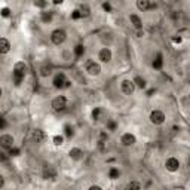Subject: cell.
Returning a JSON list of instances; mask_svg holds the SVG:
<instances>
[{
	"instance_id": "6da1fadb",
	"label": "cell",
	"mask_w": 190,
	"mask_h": 190,
	"mask_svg": "<svg viewBox=\"0 0 190 190\" xmlns=\"http://www.w3.org/2000/svg\"><path fill=\"white\" fill-rule=\"evenodd\" d=\"M25 71H27V66H25V62H16L14 67V82L16 86H20L21 83H22V80H24V76H25Z\"/></svg>"
},
{
	"instance_id": "7a4b0ae2",
	"label": "cell",
	"mask_w": 190,
	"mask_h": 190,
	"mask_svg": "<svg viewBox=\"0 0 190 190\" xmlns=\"http://www.w3.org/2000/svg\"><path fill=\"white\" fill-rule=\"evenodd\" d=\"M66 39H67V33H66L64 30H61V28L54 30L52 34H51V40H52L54 45H61V43L66 42Z\"/></svg>"
},
{
	"instance_id": "3957f363",
	"label": "cell",
	"mask_w": 190,
	"mask_h": 190,
	"mask_svg": "<svg viewBox=\"0 0 190 190\" xmlns=\"http://www.w3.org/2000/svg\"><path fill=\"white\" fill-rule=\"evenodd\" d=\"M52 107H54V110H57V111H62V110H66L67 109V98H66V97H62V95L54 98V101H52Z\"/></svg>"
},
{
	"instance_id": "277c9868",
	"label": "cell",
	"mask_w": 190,
	"mask_h": 190,
	"mask_svg": "<svg viewBox=\"0 0 190 190\" xmlns=\"http://www.w3.org/2000/svg\"><path fill=\"white\" fill-rule=\"evenodd\" d=\"M150 122L153 123V125H162L165 122V115H163V111L161 110H153L152 113H150Z\"/></svg>"
},
{
	"instance_id": "5b68a950",
	"label": "cell",
	"mask_w": 190,
	"mask_h": 190,
	"mask_svg": "<svg viewBox=\"0 0 190 190\" xmlns=\"http://www.w3.org/2000/svg\"><path fill=\"white\" fill-rule=\"evenodd\" d=\"M86 71H88L89 76H98L101 73V66H100L98 62L89 60V61L86 62Z\"/></svg>"
},
{
	"instance_id": "8992f818",
	"label": "cell",
	"mask_w": 190,
	"mask_h": 190,
	"mask_svg": "<svg viewBox=\"0 0 190 190\" xmlns=\"http://www.w3.org/2000/svg\"><path fill=\"white\" fill-rule=\"evenodd\" d=\"M120 89H122V92L125 95H132L134 94V91H135V85H134V82L132 80H123L120 83Z\"/></svg>"
},
{
	"instance_id": "52a82bcc",
	"label": "cell",
	"mask_w": 190,
	"mask_h": 190,
	"mask_svg": "<svg viewBox=\"0 0 190 190\" xmlns=\"http://www.w3.org/2000/svg\"><path fill=\"white\" fill-rule=\"evenodd\" d=\"M165 168L170 171V172H175L180 170V161L175 157H168L166 162H165Z\"/></svg>"
},
{
	"instance_id": "ba28073f",
	"label": "cell",
	"mask_w": 190,
	"mask_h": 190,
	"mask_svg": "<svg viewBox=\"0 0 190 190\" xmlns=\"http://www.w3.org/2000/svg\"><path fill=\"white\" fill-rule=\"evenodd\" d=\"M14 137L12 135H9V134H5V135H0V146L3 147V149H11L12 146H14Z\"/></svg>"
},
{
	"instance_id": "9c48e42d",
	"label": "cell",
	"mask_w": 190,
	"mask_h": 190,
	"mask_svg": "<svg viewBox=\"0 0 190 190\" xmlns=\"http://www.w3.org/2000/svg\"><path fill=\"white\" fill-rule=\"evenodd\" d=\"M137 141L135 135H132L131 132H126V134H123L122 137H120V142H122L123 146H126V147H129V146H134Z\"/></svg>"
},
{
	"instance_id": "30bf717a",
	"label": "cell",
	"mask_w": 190,
	"mask_h": 190,
	"mask_svg": "<svg viewBox=\"0 0 190 190\" xmlns=\"http://www.w3.org/2000/svg\"><path fill=\"white\" fill-rule=\"evenodd\" d=\"M66 82H67V79H66V75H64V73H58V75L54 77V82H52V83H54V86L57 89H61V88H64Z\"/></svg>"
},
{
	"instance_id": "8fae6325",
	"label": "cell",
	"mask_w": 190,
	"mask_h": 190,
	"mask_svg": "<svg viewBox=\"0 0 190 190\" xmlns=\"http://www.w3.org/2000/svg\"><path fill=\"white\" fill-rule=\"evenodd\" d=\"M55 177H57V171H55L51 165H45V166H43V178H46V180H54Z\"/></svg>"
},
{
	"instance_id": "7c38bea8",
	"label": "cell",
	"mask_w": 190,
	"mask_h": 190,
	"mask_svg": "<svg viewBox=\"0 0 190 190\" xmlns=\"http://www.w3.org/2000/svg\"><path fill=\"white\" fill-rule=\"evenodd\" d=\"M31 138H33L34 142H37V144H40V142L45 141V138H46V135H45V132L42 131V129H34L33 134H31Z\"/></svg>"
},
{
	"instance_id": "4fadbf2b",
	"label": "cell",
	"mask_w": 190,
	"mask_h": 190,
	"mask_svg": "<svg viewBox=\"0 0 190 190\" xmlns=\"http://www.w3.org/2000/svg\"><path fill=\"white\" fill-rule=\"evenodd\" d=\"M98 58L102 62H109L111 60V51H110L109 48H102L101 51H100V54H98Z\"/></svg>"
},
{
	"instance_id": "5bb4252c",
	"label": "cell",
	"mask_w": 190,
	"mask_h": 190,
	"mask_svg": "<svg viewBox=\"0 0 190 190\" xmlns=\"http://www.w3.org/2000/svg\"><path fill=\"white\" fill-rule=\"evenodd\" d=\"M129 21H131V24H132L137 30H141L142 28V22H141V20H140V16H138V15H135V14L129 15Z\"/></svg>"
},
{
	"instance_id": "9a60e30c",
	"label": "cell",
	"mask_w": 190,
	"mask_h": 190,
	"mask_svg": "<svg viewBox=\"0 0 190 190\" xmlns=\"http://www.w3.org/2000/svg\"><path fill=\"white\" fill-rule=\"evenodd\" d=\"M11 49V43L5 37H0V54H7Z\"/></svg>"
},
{
	"instance_id": "2e32d148",
	"label": "cell",
	"mask_w": 190,
	"mask_h": 190,
	"mask_svg": "<svg viewBox=\"0 0 190 190\" xmlns=\"http://www.w3.org/2000/svg\"><path fill=\"white\" fill-rule=\"evenodd\" d=\"M137 7H138L141 12H144V11H149L150 7H152V5H150V0H137Z\"/></svg>"
},
{
	"instance_id": "e0dca14e",
	"label": "cell",
	"mask_w": 190,
	"mask_h": 190,
	"mask_svg": "<svg viewBox=\"0 0 190 190\" xmlns=\"http://www.w3.org/2000/svg\"><path fill=\"white\" fill-rule=\"evenodd\" d=\"M68 155H70L71 159H75V161H80L82 157H83V152L80 149H71Z\"/></svg>"
},
{
	"instance_id": "ac0fdd59",
	"label": "cell",
	"mask_w": 190,
	"mask_h": 190,
	"mask_svg": "<svg viewBox=\"0 0 190 190\" xmlns=\"http://www.w3.org/2000/svg\"><path fill=\"white\" fill-rule=\"evenodd\" d=\"M132 82H134V85H135V86H138V88H141V89L146 88V80H144L142 77H140V76H137Z\"/></svg>"
},
{
	"instance_id": "d6986e66",
	"label": "cell",
	"mask_w": 190,
	"mask_h": 190,
	"mask_svg": "<svg viewBox=\"0 0 190 190\" xmlns=\"http://www.w3.org/2000/svg\"><path fill=\"white\" fill-rule=\"evenodd\" d=\"M162 64H163V61H162V55L157 54V55H156V58H155V61H153V67L156 68V70H159V68H162Z\"/></svg>"
},
{
	"instance_id": "ffe728a7",
	"label": "cell",
	"mask_w": 190,
	"mask_h": 190,
	"mask_svg": "<svg viewBox=\"0 0 190 190\" xmlns=\"http://www.w3.org/2000/svg\"><path fill=\"white\" fill-rule=\"evenodd\" d=\"M79 11H80V15L82 16H85V18L91 15V9H89L88 5H82V6L79 7Z\"/></svg>"
},
{
	"instance_id": "44dd1931",
	"label": "cell",
	"mask_w": 190,
	"mask_h": 190,
	"mask_svg": "<svg viewBox=\"0 0 190 190\" xmlns=\"http://www.w3.org/2000/svg\"><path fill=\"white\" fill-rule=\"evenodd\" d=\"M51 71H52V67L51 66H43L40 68V76L42 77H46V76L51 75Z\"/></svg>"
},
{
	"instance_id": "7402d4cb",
	"label": "cell",
	"mask_w": 190,
	"mask_h": 190,
	"mask_svg": "<svg viewBox=\"0 0 190 190\" xmlns=\"http://www.w3.org/2000/svg\"><path fill=\"white\" fill-rule=\"evenodd\" d=\"M119 175H120V172H119V170L117 168H110V171H109V177L110 178H119Z\"/></svg>"
},
{
	"instance_id": "603a6c76",
	"label": "cell",
	"mask_w": 190,
	"mask_h": 190,
	"mask_svg": "<svg viewBox=\"0 0 190 190\" xmlns=\"http://www.w3.org/2000/svg\"><path fill=\"white\" fill-rule=\"evenodd\" d=\"M75 54H76V57H82V55L85 54V48L82 46V45H77L75 48Z\"/></svg>"
},
{
	"instance_id": "cb8c5ba5",
	"label": "cell",
	"mask_w": 190,
	"mask_h": 190,
	"mask_svg": "<svg viewBox=\"0 0 190 190\" xmlns=\"http://www.w3.org/2000/svg\"><path fill=\"white\" fill-rule=\"evenodd\" d=\"M100 116H101V109H100V107H95L94 111H92V117H94V120H100Z\"/></svg>"
},
{
	"instance_id": "d4e9b609",
	"label": "cell",
	"mask_w": 190,
	"mask_h": 190,
	"mask_svg": "<svg viewBox=\"0 0 190 190\" xmlns=\"http://www.w3.org/2000/svg\"><path fill=\"white\" fill-rule=\"evenodd\" d=\"M62 142H64V137L62 135H55L54 137V144L55 146H61Z\"/></svg>"
},
{
	"instance_id": "484cf974",
	"label": "cell",
	"mask_w": 190,
	"mask_h": 190,
	"mask_svg": "<svg viewBox=\"0 0 190 190\" xmlns=\"http://www.w3.org/2000/svg\"><path fill=\"white\" fill-rule=\"evenodd\" d=\"M64 129H66V135H67V137H73L75 131H73V128H71L70 125H66V126H64Z\"/></svg>"
},
{
	"instance_id": "4316f807",
	"label": "cell",
	"mask_w": 190,
	"mask_h": 190,
	"mask_svg": "<svg viewBox=\"0 0 190 190\" xmlns=\"http://www.w3.org/2000/svg\"><path fill=\"white\" fill-rule=\"evenodd\" d=\"M126 187H128V189H141V184L137 183V181H132V183H129Z\"/></svg>"
},
{
	"instance_id": "83f0119b",
	"label": "cell",
	"mask_w": 190,
	"mask_h": 190,
	"mask_svg": "<svg viewBox=\"0 0 190 190\" xmlns=\"http://www.w3.org/2000/svg\"><path fill=\"white\" fill-rule=\"evenodd\" d=\"M9 155H11V156H18V155H20V149H15L14 146H12V147L9 149Z\"/></svg>"
},
{
	"instance_id": "f1b7e54d",
	"label": "cell",
	"mask_w": 190,
	"mask_h": 190,
	"mask_svg": "<svg viewBox=\"0 0 190 190\" xmlns=\"http://www.w3.org/2000/svg\"><path fill=\"white\" fill-rule=\"evenodd\" d=\"M71 18H73V20H79V18H82L80 11H79V9H76V11H73V14H71Z\"/></svg>"
},
{
	"instance_id": "f546056e",
	"label": "cell",
	"mask_w": 190,
	"mask_h": 190,
	"mask_svg": "<svg viewBox=\"0 0 190 190\" xmlns=\"http://www.w3.org/2000/svg\"><path fill=\"white\" fill-rule=\"evenodd\" d=\"M107 129H109V131H115L116 129V122L115 120H109V123H107Z\"/></svg>"
},
{
	"instance_id": "4dcf8cb0",
	"label": "cell",
	"mask_w": 190,
	"mask_h": 190,
	"mask_svg": "<svg viewBox=\"0 0 190 190\" xmlns=\"http://www.w3.org/2000/svg\"><path fill=\"white\" fill-rule=\"evenodd\" d=\"M9 15H11V9H9V7H3V9H2V16L7 18Z\"/></svg>"
},
{
	"instance_id": "1f68e13d",
	"label": "cell",
	"mask_w": 190,
	"mask_h": 190,
	"mask_svg": "<svg viewBox=\"0 0 190 190\" xmlns=\"http://www.w3.org/2000/svg\"><path fill=\"white\" fill-rule=\"evenodd\" d=\"M36 6H39V7H45L46 6V2L45 0H36V3H34Z\"/></svg>"
},
{
	"instance_id": "d6a6232c",
	"label": "cell",
	"mask_w": 190,
	"mask_h": 190,
	"mask_svg": "<svg viewBox=\"0 0 190 190\" xmlns=\"http://www.w3.org/2000/svg\"><path fill=\"white\" fill-rule=\"evenodd\" d=\"M7 126V123H6V120L3 119V117H0V129H5Z\"/></svg>"
},
{
	"instance_id": "836d02e7",
	"label": "cell",
	"mask_w": 190,
	"mask_h": 190,
	"mask_svg": "<svg viewBox=\"0 0 190 190\" xmlns=\"http://www.w3.org/2000/svg\"><path fill=\"white\" fill-rule=\"evenodd\" d=\"M51 18H52V15L51 14H43L42 15V20L43 21H51Z\"/></svg>"
},
{
	"instance_id": "e575fe53",
	"label": "cell",
	"mask_w": 190,
	"mask_h": 190,
	"mask_svg": "<svg viewBox=\"0 0 190 190\" xmlns=\"http://www.w3.org/2000/svg\"><path fill=\"white\" fill-rule=\"evenodd\" d=\"M102 7H104V11H107V12H111V6H110L109 3H104V5H102Z\"/></svg>"
},
{
	"instance_id": "d590c367",
	"label": "cell",
	"mask_w": 190,
	"mask_h": 190,
	"mask_svg": "<svg viewBox=\"0 0 190 190\" xmlns=\"http://www.w3.org/2000/svg\"><path fill=\"white\" fill-rule=\"evenodd\" d=\"M5 186V178H3V175H0V187H3Z\"/></svg>"
},
{
	"instance_id": "8d00e7d4",
	"label": "cell",
	"mask_w": 190,
	"mask_h": 190,
	"mask_svg": "<svg viewBox=\"0 0 190 190\" xmlns=\"http://www.w3.org/2000/svg\"><path fill=\"white\" fill-rule=\"evenodd\" d=\"M101 187L100 186H91V190H100Z\"/></svg>"
},
{
	"instance_id": "74e56055",
	"label": "cell",
	"mask_w": 190,
	"mask_h": 190,
	"mask_svg": "<svg viewBox=\"0 0 190 190\" xmlns=\"http://www.w3.org/2000/svg\"><path fill=\"white\" fill-rule=\"evenodd\" d=\"M174 42H178V43H180V42H181V39H180V37H174Z\"/></svg>"
},
{
	"instance_id": "f35d334b",
	"label": "cell",
	"mask_w": 190,
	"mask_h": 190,
	"mask_svg": "<svg viewBox=\"0 0 190 190\" xmlns=\"http://www.w3.org/2000/svg\"><path fill=\"white\" fill-rule=\"evenodd\" d=\"M61 2H62V0H54V3H55V5H58V3H61Z\"/></svg>"
},
{
	"instance_id": "ab89813d",
	"label": "cell",
	"mask_w": 190,
	"mask_h": 190,
	"mask_svg": "<svg viewBox=\"0 0 190 190\" xmlns=\"http://www.w3.org/2000/svg\"><path fill=\"white\" fill-rule=\"evenodd\" d=\"M2 95H3V91H2V88H0V98H2Z\"/></svg>"
}]
</instances>
